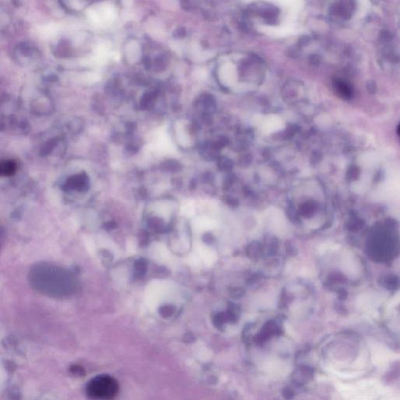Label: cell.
I'll use <instances>...</instances> for the list:
<instances>
[{"label": "cell", "mask_w": 400, "mask_h": 400, "mask_svg": "<svg viewBox=\"0 0 400 400\" xmlns=\"http://www.w3.org/2000/svg\"><path fill=\"white\" fill-rule=\"evenodd\" d=\"M119 385L116 380L107 375H100L90 381L87 393L95 400H111L118 393Z\"/></svg>", "instance_id": "6da1fadb"}, {"label": "cell", "mask_w": 400, "mask_h": 400, "mask_svg": "<svg viewBox=\"0 0 400 400\" xmlns=\"http://www.w3.org/2000/svg\"><path fill=\"white\" fill-rule=\"evenodd\" d=\"M339 392L347 399H361L368 400L376 397L377 395H386L385 388L373 381H364L355 385H342L338 387Z\"/></svg>", "instance_id": "7a4b0ae2"}, {"label": "cell", "mask_w": 400, "mask_h": 400, "mask_svg": "<svg viewBox=\"0 0 400 400\" xmlns=\"http://www.w3.org/2000/svg\"><path fill=\"white\" fill-rule=\"evenodd\" d=\"M91 20L95 23L101 24L111 21L115 17V10L110 5H102L88 12Z\"/></svg>", "instance_id": "3957f363"}, {"label": "cell", "mask_w": 400, "mask_h": 400, "mask_svg": "<svg viewBox=\"0 0 400 400\" xmlns=\"http://www.w3.org/2000/svg\"><path fill=\"white\" fill-rule=\"evenodd\" d=\"M354 8V0H337L332 6V14L341 17L343 19H349Z\"/></svg>", "instance_id": "277c9868"}, {"label": "cell", "mask_w": 400, "mask_h": 400, "mask_svg": "<svg viewBox=\"0 0 400 400\" xmlns=\"http://www.w3.org/2000/svg\"><path fill=\"white\" fill-rule=\"evenodd\" d=\"M17 166L13 160H3L0 162V177H10L17 171Z\"/></svg>", "instance_id": "5b68a950"}, {"label": "cell", "mask_w": 400, "mask_h": 400, "mask_svg": "<svg viewBox=\"0 0 400 400\" xmlns=\"http://www.w3.org/2000/svg\"><path fill=\"white\" fill-rule=\"evenodd\" d=\"M68 186L71 189H78V190L84 191L88 189V177L85 175L75 176L71 177L68 181Z\"/></svg>", "instance_id": "8992f818"}, {"label": "cell", "mask_w": 400, "mask_h": 400, "mask_svg": "<svg viewBox=\"0 0 400 400\" xmlns=\"http://www.w3.org/2000/svg\"><path fill=\"white\" fill-rule=\"evenodd\" d=\"M160 169L167 173H177L181 171L182 167L177 160H167L161 164Z\"/></svg>", "instance_id": "52a82bcc"}, {"label": "cell", "mask_w": 400, "mask_h": 400, "mask_svg": "<svg viewBox=\"0 0 400 400\" xmlns=\"http://www.w3.org/2000/svg\"><path fill=\"white\" fill-rule=\"evenodd\" d=\"M155 99L154 93H148L143 95L141 100H140V106L143 109H148L152 105Z\"/></svg>", "instance_id": "ba28073f"}, {"label": "cell", "mask_w": 400, "mask_h": 400, "mask_svg": "<svg viewBox=\"0 0 400 400\" xmlns=\"http://www.w3.org/2000/svg\"><path fill=\"white\" fill-rule=\"evenodd\" d=\"M336 88L343 96L345 97H349L351 95V90L348 85L345 84V82H336Z\"/></svg>", "instance_id": "9c48e42d"}]
</instances>
